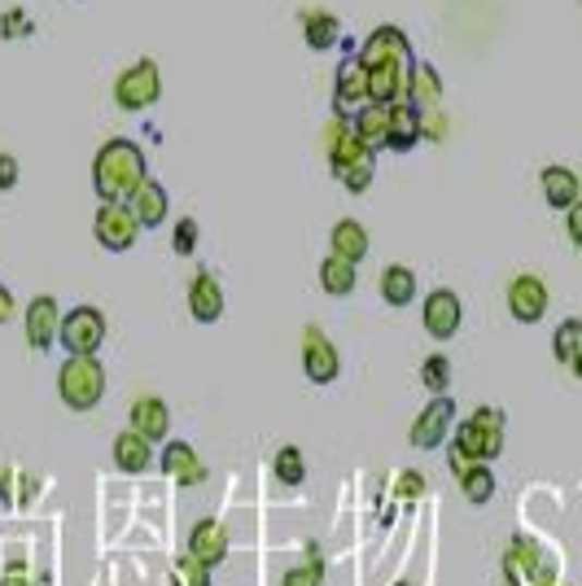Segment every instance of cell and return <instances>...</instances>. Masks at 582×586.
Masks as SVG:
<instances>
[{"mask_svg": "<svg viewBox=\"0 0 582 586\" xmlns=\"http://www.w3.org/2000/svg\"><path fill=\"white\" fill-rule=\"evenodd\" d=\"M145 180H149V171H145V154H141L136 141L114 136V141H106L97 149V158H93V188H97L101 202H132V193Z\"/></svg>", "mask_w": 582, "mask_h": 586, "instance_id": "1", "label": "cell"}, {"mask_svg": "<svg viewBox=\"0 0 582 586\" xmlns=\"http://www.w3.org/2000/svg\"><path fill=\"white\" fill-rule=\"evenodd\" d=\"M504 451V412L499 407H477L469 420L451 429V468L456 477L469 464H490Z\"/></svg>", "mask_w": 582, "mask_h": 586, "instance_id": "2", "label": "cell"}, {"mask_svg": "<svg viewBox=\"0 0 582 586\" xmlns=\"http://www.w3.org/2000/svg\"><path fill=\"white\" fill-rule=\"evenodd\" d=\"M58 394L71 412H93L106 399V368L97 355H71L58 373Z\"/></svg>", "mask_w": 582, "mask_h": 586, "instance_id": "3", "label": "cell"}, {"mask_svg": "<svg viewBox=\"0 0 582 586\" xmlns=\"http://www.w3.org/2000/svg\"><path fill=\"white\" fill-rule=\"evenodd\" d=\"M504 573H508V582H521V586H556V564H551V556H547L534 538H525V534H517V538L508 542V551H504Z\"/></svg>", "mask_w": 582, "mask_h": 586, "instance_id": "4", "label": "cell"}, {"mask_svg": "<svg viewBox=\"0 0 582 586\" xmlns=\"http://www.w3.org/2000/svg\"><path fill=\"white\" fill-rule=\"evenodd\" d=\"M162 97V75H158V62H149V58H141L136 66H128L119 80H114V101L123 106V110H149L154 101Z\"/></svg>", "mask_w": 582, "mask_h": 586, "instance_id": "5", "label": "cell"}, {"mask_svg": "<svg viewBox=\"0 0 582 586\" xmlns=\"http://www.w3.org/2000/svg\"><path fill=\"white\" fill-rule=\"evenodd\" d=\"M58 342L66 346V355H97L106 342V316L97 307H75L62 316V333Z\"/></svg>", "mask_w": 582, "mask_h": 586, "instance_id": "6", "label": "cell"}, {"mask_svg": "<svg viewBox=\"0 0 582 586\" xmlns=\"http://www.w3.org/2000/svg\"><path fill=\"white\" fill-rule=\"evenodd\" d=\"M93 232H97V241H101L110 254H123V249L136 245L141 223H136V210H132L128 202H101V210H97V219H93Z\"/></svg>", "mask_w": 582, "mask_h": 586, "instance_id": "7", "label": "cell"}, {"mask_svg": "<svg viewBox=\"0 0 582 586\" xmlns=\"http://www.w3.org/2000/svg\"><path fill=\"white\" fill-rule=\"evenodd\" d=\"M303 373L312 386H334L338 373H342V355L338 346L325 338V329H303Z\"/></svg>", "mask_w": 582, "mask_h": 586, "instance_id": "8", "label": "cell"}, {"mask_svg": "<svg viewBox=\"0 0 582 586\" xmlns=\"http://www.w3.org/2000/svg\"><path fill=\"white\" fill-rule=\"evenodd\" d=\"M368 71L373 66H386V62H395V66H403V71H412L416 66V53H412V45H408V36L399 32V27H377L368 40H364V49L355 53Z\"/></svg>", "mask_w": 582, "mask_h": 586, "instance_id": "9", "label": "cell"}, {"mask_svg": "<svg viewBox=\"0 0 582 586\" xmlns=\"http://www.w3.org/2000/svg\"><path fill=\"white\" fill-rule=\"evenodd\" d=\"M451 429H456V399L438 394V399L416 416V425H412V447H421V451H438V447L447 442Z\"/></svg>", "mask_w": 582, "mask_h": 586, "instance_id": "10", "label": "cell"}, {"mask_svg": "<svg viewBox=\"0 0 582 586\" xmlns=\"http://www.w3.org/2000/svg\"><path fill=\"white\" fill-rule=\"evenodd\" d=\"M425 333L434 338V342H451L456 333H460V320H464V307H460V298L451 289H434L429 298H425Z\"/></svg>", "mask_w": 582, "mask_h": 586, "instance_id": "11", "label": "cell"}, {"mask_svg": "<svg viewBox=\"0 0 582 586\" xmlns=\"http://www.w3.org/2000/svg\"><path fill=\"white\" fill-rule=\"evenodd\" d=\"M508 316L517 325H538L547 316V284L538 276H517L508 284Z\"/></svg>", "mask_w": 582, "mask_h": 586, "instance_id": "12", "label": "cell"}, {"mask_svg": "<svg viewBox=\"0 0 582 586\" xmlns=\"http://www.w3.org/2000/svg\"><path fill=\"white\" fill-rule=\"evenodd\" d=\"M364 101H368V66L360 58H342V66L334 75V110L355 114Z\"/></svg>", "mask_w": 582, "mask_h": 586, "instance_id": "13", "label": "cell"}, {"mask_svg": "<svg viewBox=\"0 0 582 586\" xmlns=\"http://www.w3.org/2000/svg\"><path fill=\"white\" fill-rule=\"evenodd\" d=\"M58 333H62V312H58V298H36L27 307V346L32 351H53L58 346Z\"/></svg>", "mask_w": 582, "mask_h": 586, "instance_id": "14", "label": "cell"}, {"mask_svg": "<svg viewBox=\"0 0 582 586\" xmlns=\"http://www.w3.org/2000/svg\"><path fill=\"white\" fill-rule=\"evenodd\" d=\"M189 316L197 325H215L223 316V289H219V280L210 271H197L189 280Z\"/></svg>", "mask_w": 582, "mask_h": 586, "instance_id": "15", "label": "cell"}, {"mask_svg": "<svg viewBox=\"0 0 582 586\" xmlns=\"http://www.w3.org/2000/svg\"><path fill=\"white\" fill-rule=\"evenodd\" d=\"M132 429H136L141 438H149V442H167V438H171V412H167V403L154 399V394L136 399V403H132Z\"/></svg>", "mask_w": 582, "mask_h": 586, "instance_id": "16", "label": "cell"}, {"mask_svg": "<svg viewBox=\"0 0 582 586\" xmlns=\"http://www.w3.org/2000/svg\"><path fill=\"white\" fill-rule=\"evenodd\" d=\"M351 127H355V136L377 154V149H386L390 145V106H377V101H364L360 110H355V119H351Z\"/></svg>", "mask_w": 582, "mask_h": 586, "instance_id": "17", "label": "cell"}, {"mask_svg": "<svg viewBox=\"0 0 582 586\" xmlns=\"http://www.w3.org/2000/svg\"><path fill=\"white\" fill-rule=\"evenodd\" d=\"M162 473H167L171 481H180V486H202V481H206V464L197 460V451H193L189 442H167V451H162Z\"/></svg>", "mask_w": 582, "mask_h": 586, "instance_id": "18", "label": "cell"}, {"mask_svg": "<svg viewBox=\"0 0 582 586\" xmlns=\"http://www.w3.org/2000/svg\"><path fill=\"white\" fill-rule=\"evenodd\" d=\"M189 551L202 560V564H223V556H228V529L219 525V521H197L193 529H189Z\"/></svg>", "mask_w": 582, "mask_h": 586, "instance_id": "19", "label": "cell"}, {"mask_svg": "<svg viewBox=\"0 0 582 586\" xmlns=\"http://www.w3.org/2000/svg\"><path fill=\"white\" fill-rule=\"evenodd\" d=\"M421 136H425V132H421V110H416L408 97L395 101V106H390V145H386V149L408 154V149H416Z\"/></svg>", "mask_w": 582, "mask_h": 586, "instance_id": "20", "label": "cell"}, {"mask_svg": "<svg viewBox=\"0 0 582 586\" xmlns=\"http://www.w3.org/2000/svg\"><path fill=\"white\" fill-rule=\"evenodd\" d=\"M421 114L425 110H438L442 106V80H438V71L429 66V62H416L412 71H408V93H403Z\"/></svg>", "mask_w": 582, "mask_h": 586, "instance_id": "21", "label": "cell"}, {"mask_svg": "<svg viewBox=\"0 0 582 586\" xmlns=\"http://www.w3.org/2000/svg\"><path fill=\"white\" fill-rule=\"evenodd\" d=\"M538 184H543V202H547L551 210H569V206L582 197V188H578V175H573L569 167H543Z\"/></svg>", "mask_w": 582, "mask_h": 586, "instance_id": "22", "label": "cell"}, {"mask_svg": "<svg viewBox=\"0 0 582 586\" xmlns=\"http://www.w3.org/2000/svg\"><path fill=\"white\" fill-rule=\"evenodd\" d=\"M132 210H136V223L141 228H162L167 223V188L158 184V180H145L136 193H132V202H128Z\"/></svg>", "mask_w": 582, "mask_h": 586, "instance_id": "23", "label": "cell"}, {"mask_svg": "<svg viewBox=\"0 0 582 586\" xmlns=\"http://www.w3.org/2000/svg\"><path fill=\"white\" fill-rule=\"evenodd\" d=\"M403 93H408V71L403 66L386 62V66H373L368 71V101L395 106V101H403Z\"/></svg>", "mask_w": 582, "mask_h": 586, "instance_id": "24", "label": "cell"}, {"mask_svg": "<svg viewBox=\"0 0 582 586\" xmlns=\"http://www.w3.org/2000/svg\"><path fill=\"white\" fill-rule=\"evenodd\" d=\"M373 149L355 136V127H334L329 132V167H334V175H342L347 167H355V162H364Z\"/></svg>", "mask_w": 582, "mask_h": 586, "instance_id": "25", "label": "cell"}, {"mask_svg": "<svg viewBox=\"0 0 582 586\" xmlns=\"http://www.w3.org/2000/svg\"><path fill=\"white\" fill-rule=\"evenodd\" d=\"M329 245H334V254H342L351 263H364L368 258V228L360 219H338L334 232H329Z\"/></svg>", "mask_w": 582, "mask_h": 586, "instance_id": "26", "label": "cell"}, {"mask_svg": "<svg viewBox=\"0 0 582 586\" xmlns=\"http://www.w3.org/2000/svg\"><path fill=\"white\" fill-rule=\"evenodd\" d=\"M114 464H119L123 473H145V468L154 464V442L141 438L136 429L119 434V438H114Z\"/></svg>", "mask_w": 582, "mask_h": 586, "instance_id": "27", "label": "cell"}, {"mask_svg": "<svg viewBox=\"0 0 582 586\" xmlns=\"http://www.w3.org/2000/svg\"><path fill=\"white\" fill-rule=\"evenodd\" d=\"M355 267L360 263H351V258H342V254H329L325 263H320V284H325V293L329 298H347V293H355Z\"/></svg>", "mask_w": 582, "mask_h": 586, "instance_id": "28", "label": "cell"}, {"mask_svg": "<svg viewBox=\"0 0 582 586\" xmlns=\"http://www.w3.org/2000/svg\"><path fill=\"white\" fill-rule=\"evenodd\" d=\"M381 298L390 303V307H408V303H416V271L412 267H386L381 271Z\"/></svg>", "mask_w": 582, "mask_h": 586, "instance_id": "29", "label": "cell"}, {"mask_svg": "<svg viewBox=\"0 0 582 586\" xmlns=\"http://www.w3.org/2000/svg\"><path fill=\"white\" fill-rule=\"evenodd\" d=\"M303 32H307V45H312L316 53L342 45V23H338L334 14H303Z\"/></svg>", "mask_w": 582, "mask_h": 586, "instance_id": "30", "label": "cell"}, {"mask_svg": "<svg viewBox=\"0 0 582 586\" xmlns=\"http://www.w3.org/2000/svg\"><path fill=\"white\" fill-rule=\"evenodd\" d=\"M460 490H464L469 503H490L495 499V473L486 464H469L460 473Z\"/></svg>", "mask_w": 582, "mask_h": 586, "instance_id": "31", "label": "cell"}, {"mask_svg": "<svg viewBox=\"0 0 582 586\" xmlns=\"http://www.w3.org/2000/svg\"><path fill=\"white\" fill-rule=\"evenodd\" d=\"M551 351H556V359L560 364H578L582 359V320H565L560 329H556V338H551Z\"/></svg>", "mask_w": 582, "mask_h": 586, "instance_id": "32", "label": "cell"}, {"mask_svg": "<svg viewBox=\"0 0 582 586\" xmlns=\"http://www.w3.org/2000/svg\"><path fill=\"white\" fill-rule=\"evenodd\" d=\"M171 586H210V564H202L193 551L171 564Z\"/></svg>", "mask_w": 582, "mask_h": 586, "instance_id": "33", "label": "cell"}, {"mask_svg": "<svg viewBox=\"0 0 582 586\" xmlns=\"http://www.w3.org/2000/svg\"><path fill=\"white\" fill-rule=\"evenodd\" d=\"M276 477H280L284 486H303V477H307V460H303L299 447H280V451H276Z\"/></svg>", "mask_w": 582, "mask_h": 586, "instance_id": "34", "label": "cell"}, {"mask_svg": "<svg viewBox=\"0 0 582 586\" xmlns=\"http://www.w3.org/2000/svg\"><path fill=\"white\" fill-rule=\"evenodd\" d=\"M421 381H425L434 394H447V390H451V359H447V355H429L425 368H421Z\"/></svg>", "mask_w": 582, "mask_h": 586, "instance_id": "35", "label": "cell"}, {"mask_svg": "<svg viewBox=\"0 0 582 586\" xmlns=\"http://www.w3.org/2000/svg\"><path fill=\"white\" fill-rule=\"evenodd\" d=\"M373 175H377V154H368L364 162H355V167H347L338 180L347 184V193H364L368 184H373Z\"/></svg>", "mask_w": 582, "mask_h": 586, "instance_id": "36", "label": "cell"}, {"mask_svg": "<svg viewBox=\"0 0 582 586\" xmlns=\"http://www.w3.org/2000/svg\"><path fill=\"white\" fill-rule=\"evenodd\" d=\"M32 32H36V23L23 10H5V14H0V36H5V40H23Z\"/></svg>", "mask_w": 582, "mask_h": 586, "instance_id": "37", "label": "cell"}, {"mask_svg": "<svg viewBox=\"0 0 582 586\" xmlns=\"http://www.w3.org/2000/svg\"><path fill=\"white\" fill-rule=\"evenodd\" d=\"M197 249V219H180L175 223V254H193Z\"/></svg>", "mask_w": 582, "mask_h": 586, "instance_id": "38", "label": "cell"}, {"mask_svg": "<svg viewBox=\"0 0 582 586\" xmlns=\"http://www.w3.org/2000/svg\"><path fill=\"white\" fill-rule=\"evenodd\" d=\"M19 184V158L14 154H0V193H10Z\"/></svg>", "mask_w": 582, "mask_h": 586, "instance_id": "39", "label": "cell"}, {"mask_svg": "<svg viewBox=\"0 0 582 586\" xmlns=\"http://www.w3.org/2000/svg\"><path fill=\"white\" fill-rule=\"evenodd\" d=\"M425 495V477L421 473H403L399 477V499H421Z\"/></svg>", "mask_w": 582, "mask_h": 586, "instance_id": "40", "label": "cell"}, {"mask_svg": "<svg viewBox=\"0 0 582 586\" xmlns=\"http://www.w3.org/2000/svg\"><path fill=\"white\" fill-rule=\"evenodd\" d=\"M565 228H569V241H573V245H582V197L565 210Z\"/></svg>", "mask_w": 582, "mask_h": 586, "instance_id": "41", "label": "cell"}, {"mask_svg": "<svg viewBox=\"0 0 582 586\" xmlns=\"http://www.w3.org/2000/svg\"><path fill=\"white\" fill-rule=\"evenodd\" d=\"M14 312H19V307H14V293H10L5 284H0V325H10V320H14Z\"/></svg>", "mask_w": 582, "mask_h": 586, "instance_id": "42", "label": "cell"}, {"mask_svg": "<svg viewBox=\"0 0 582 586\" xmlns=\"http://www.w3.org/2000/svg\"><path fill=\"white\" fill-rule=\"evenodd\" d=\"M0 586H32V573H23V569L14 564L5 577H0Z\"/></svg>", "mask_w": 582, "mask_h": 586, "instance_id": "43", "label": "cell"}, {"mask_svg": "<svg viewBox=\"0 0 582 586\" xmlns=\"http://www.w3.org/2000/svg\"><path fill=\"white\" fill-rule=\"evenodd\" d=\"M569 373H573V377H578V381H582V359H578V364H573V368H569Z\"/></svg>", "mask_w": 582, "mask_h": 586, "instance_id": "44", "label": "cell"}, {"mask_svg": "<svg viewBox=\"0 0 582 586\" xmlns=\"http://www.w3.org/2000/svg\"><path fill=\"white\" fill-rule=\"evenodd\" d=\"M504 586H521V582H504Z\"/></svg>", "mask_w": 582, "mask_h": 586, "instance_id": "45", "label": "cell"}, {"mask_svg": "<svg viewBox=\"0 0 582 586\" xmlns=\"http://www.w3.org/2000/svg\"><path fill=\"white\" fill-rule=\"evenodd\" d=\"M399 586H408V582H399Z\"/></svg>", "mask_w": 582, "mask_h": 586, "instance_id": "46", "label": "cell"}]
</instances>
